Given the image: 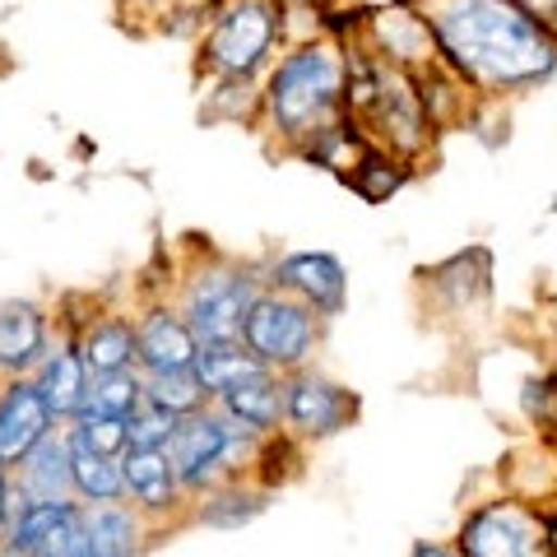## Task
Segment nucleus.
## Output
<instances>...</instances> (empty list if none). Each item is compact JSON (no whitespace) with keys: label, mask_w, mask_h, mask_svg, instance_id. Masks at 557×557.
<instances>
[{"label":"nucleus","mask_w":557,"mask_h":557,"mask_svg":"<svg viewBox=\"0 0 557 557\" xmlns=\"http://www.w3.org/2000/svg\"><path fill=\"white\" fill-rule=\"evenodd\" d=\"M432 28L437 65L469 98L502 102L557 79V28L520 0H413Z\"/></svg>","instance_id":"obj_1"},{"label":"nucleus","mask_w":557,"mask_h":557,"mask_svg":"<svg viewBox=\"0 0 557 557\" xmlns=\"http://www.w3.org/2000/svg\"><path fill=\"white\" fill-rule=\"evenodd\" d=\"M344 79H348V42L330 33H302L293 38L278 61L260 79V135L278 153L298 159L317 135L339 126L344 112Z\"/></svg>","instance_id":"obj_2"},{"label":"nucleus","mask_w":557,"mask_h":557,"mask_svg":"<svg viewBox=\"0 0 557 557\" xmlns=\"http://www.w3.org/2000/svg\"><path fill=\"white\" fill-rule=\"evenodd\" d=\"M260 288H265V265L214 247H190L168 298L177 302L200 344H237Z\"/></svg>","instance_id":"obj_3"},{"label":"nucleus","mask_w":557,"mask_h":557,"mask_svg":"<svg viewBox=\"0 0 557 557\" xmlns=\"http://www.w3.org/2000/svg\"><path fill=\"white\" fill-rule=\"evenodd\" d=\"M288 42L293 28L278 0H223L196 42V79H265Z\"/></svg>","instance_id":"obj_4"},{"label":"nucleus","mask_w":557,"mask_h":557,"mask_svg":"<svg viewBox=\"0 0 557 557\" xmlns=\"http://www.w3.org/2000/svg\"><path fill=\"white\" fill-rule=\"evenodd\" d=\"M260 442L265 437H256L251 428H242L237 418H228L219 405H209L200 413L182 418L163 450H168L172 469H177L186 497H200L205 487H214L223 479L251 474Z\"/></svg>","instance_id":"obj_5"},{"label":"nucleus","mask_w":557,"mask_h":557,"mask_svg":"<svg viewBox=\"0 0 557 557\" xmlns=\"http://www.w3.org/2000/svg\"><path fill=\"white\" fill-rule=\"evenodd\" d=\"M325 325L311 307H302L298 298H288V293L278 288H260V298L251 302L247 321H242V348L260 362L265 372H302L317 362L321 344H325Z\"/></svg>","instance_id":"obj_6"},{"label":"nucleus","mask_w":557,"mask_h":557,"mask_svg":"<svg viewBox=\"0 0 557 557\" xmlns=\"http://www.w3.org/2000/svg\"><path fill=\"white\" fill-rule=\"evenodd\" d=\"M450 544L460 557H553L544 539V511L520 497H483L474 502Z\"/></svg>","instance_id":"obj_7"},{"label":"nucleus","mask_w":557,"mask_h":557,"mask_svg":"<svg viewBox=\"0 0 557 557\" xmlns=\"http://www.w3.org/2000/svg\"><path fill=\"white\" fill-rule=\"evenodd\" d=\"M362 413V395L344 381L325 376L317 362L284 376V432L298 446H321L348 432Z\"/></svg>","instance_id":"obj_8"},{"label":"nucleus","mask_w":557,"mask_h":557,"mask_svg":"<svg viewBox=\"0 0 557 557\" xmlns=\"http://www.w3.org/2000/svg\"><path fill=\"white\" fill-rule=\"evenodd\" d=\"M265 288L298 298L321 321H335L348 307V265L335 251H284L265 260Z\"/></svg>","instance_id":"obj_9"},{"label":"nucleus","mask_w":557,"mask_h":557,"mask_svg":"<svg viewBox=\"0 0 557 557\" xmlns=\"http://www.w3.org/2000/svg\"><path fill=\"white\" fill-rule=\"evenodd\" d=\"M121 474H126V502L159 534L186 525L190 497H186V487H182L177 469H172L163 446H126V456H121Z\"/></svg>","instance_id":"obj_10"},{"label":"nucleus","mask_w":557,"mask_h":557,"mask_svg":"<svg viewBox=\"0 0 557 557\" xmlns=\"http://www.w3.org/2000/svg\"><path fill=\"white\" fill-rule=\"evenodd\" d=\"M358 47L372 51L381 65L405 70V75H423V70L437 65L432 28H428L423 14H418L413 0H405V5L368 10V20H362V33H358Z\"/></svg>","instance_id":"obj_11"},{"label":"nucleus","mask_w":557,"mask_h":557,"mask_svg":"<svg viewBox=\"0 0 557 557\" xmlns=\"http://www.w3.org/2000/svg\"><path fill=\"white\" fill-rule=\"evenodd\" d=\"M200 354L196 330L186 325L177 302L168 293H153L135 307V368L153 376V372H186Z\"/></svg>","instance_id":"obj_12"},{"label":"nucleus","mask_w":557,"mask_h":557,"mask_svg":"<svg viewBox=\"0 0 557 557\" xmlns=\"http://www.w3.org/2000/svg\"><path fill=\"white\" fill-rule=\"evenodd\" d=\"M57 321L65 330H75L79 358H84V368H89V376L135 368V307H98L94 302L84 317H75L70 302H61Z\"/></svg>","instance_id":"obj_13"},{"label":"nucleus","mask_w":557,"mask_h":557,"mask_svg":"<svg viewBox=\"0 0 557 557\" xmlns=\"http://www.w3.org/2000/svg\"><path fill=\"white\" fill-rule=\"evenodd\" d=\"M57 428H61V418L51 413L47 395L38 391V381L33 376L0 381V469H14Z\"/></svg>","instance_id":"obj_14"},{"label":"nucleus","mask_w":557,"mask_h":557,"mask_svg":"<svg viewBox=\"0 0 557 557\" xmlns=\"http://www.w3.org/2000/svg\"><path fill=\"white\" fill-rule=\"evenodd\" d=\"M51 335H57V317L38 298H0V381L33 376L42 362Z\"/></svg>","instance_id":"obj_15"},{"label":"nucleus","mask_w":557,"mask_h":557,"mask_svg":"<svg viewBox=\"0 0 557 557\" xmlns=\"http://www.w3.org/2000/svg\"><path fill=\"white\" fill-rule=\"evenodd\" d=\"M33 381H38V391L47 395V405H51V413H57L61 423L79 418L84 399H89V368H84V358H79L75 330H65L57 321V335H51L42 362L33 368Z\"/></svg>","instance_id":"obj_16"},{"label":"nucleus","mask_w":557,"mask_h":557,"mask_svg":"<svg viewBox=\"0 0 557 557\" xmlns=\"http://www.w3.org/2000/svg\"><path fill=\"white\" fill-rule=\"evenodd\" d=\"M84 557H145L159 544V530L139 516L131 502L116 507H79Z\"/></svg>","instance_id":"obj_17"},{"label":"nucleus","mask_w":557,"mask_h":557,"mask_svg":"<svg viewBox=\"0 0 557 557\" xmlns=\"http://www.w3.org/2000/svg\"><path fill=\"white\" fill-rule=\"evenodd\" d=\"M274 493L265 483H256L251 474H237V479H223L214 487H205L200 497H190V511H186V525H205V530H242L260 520L270 511Z\"/></svg>","instance_id":"obj_18"},{"label":"nucleus","mask_w":557,"mask_h":557,"mask_svg":"<svg viewBox=\"0 0 557 557\" xmlns=\"http://www.w3.org/2000/svg\"><path fill=\"white\" fill-rule=\"evenodd\" d=\"M10 474H14V493H20V502H65V497H75L65 432L57 428L47 442L33 446Z\"/></svg>","instance_id":"obj_19"},{"label":"nucleus","mask_w":557,"mask_h":557,"mask_svg":"<svg viewBox=\"0 0 557 557\" xmlns=\"http://www.w3.org/2000/svg\"><path fill=\"white\" fill-rule=\"evenodd\" d=\"M65 446H70V479H75V502L79 507H116L126 502V474H121V456H102L75 428H65Z\"/></svg>","instance_id":"obj_20"},{"label":"nucleus","mask_w":557,"mask_h":557,"mask_svg":"<svg viewBox=\"0 0 557 557\" xmlns=\"http://www.w3.org/2000/svg\"><path fill=\"white\" fill-rule=\"evenodd\" d=\"M214 405L237 418L242 428H251L256 437H274L284 432V376L278 372H256L242 386H233L228 395H219Z\"/></svg>","instance_id":"obj_21"},{"label":"nucleus","mask_w":557,"mask_h":557,"mask_svg":"<svg viewBox=\"0 0 557 557\" xmlns=\"http://www.w3.org/2000/svg\"><path fill=\"white\" fill-rule=\"evenodd\" d=\"M413 172H418V163L399 159V153L381 149V145H362L358 159L339 172V182L354 190L362 205H386L391 196H399V190L413 182Z\"/></svg>","instance_id":"obj_22"},{"label":"nucleus","mask_w":557,"mask_h":557,"mask_svg":"<svg viewBox=\"0 0 557 557\" xmlns=\"http://www.w3.org/2000/svg\"><path fill=\"white\" fill-rule=\"evenodd\" d=\"M79 516V502L65 497V502H20L10 516L5 534H0V544H5L10 557H33L51 534H57L61 525H70V520Z\"/></svg>","instance_id":"obj_23"},{"label":"nucleus","mask_w":557,"mask_h":557,"mask_svg":"<svg viewBox=\"0 0 557 557\" xmlns=\"http://www.w3.org/2000/svg\"><path fill=\"white\" fill-rule=\"evenodd\" d=\"M200 116L214 126H260V79H200Z\"/></svg>","instance_id":"obj_24"},{"label":"nucleus","mask_w":557,"mask_h":557,"mask_svg":"<svg viewBox=\"0 0 557 557\" xmlns=\"http://www.w3.org/2000/svg\"><path fill=\"white\" fill-rule=\"evenodd\" d=\"M474 260H479V251H460V256L442 260L437 270H423L418 278L437 293L446 311H465V307H474L479 298H487V278H493V265H483L479 274H469Z\"/></svg>","instance_id":"obj_25"},{"label":"nucleus","mask_w":557,"mask_h":557,"mask_svg":"<svg viewBox=\"0 0 557 557\" xmlns=\"http://www.w3.org/2000/svg\"><path fill=\"white\" fill-rule=\"evenodd\" d=\"M190 372L200 376V386L209 391V399H219V395H228L233 386H242L247 376L265 372V368H260V362L242 344H200V354H196V362H190Z\"/></svg>","instance_id":"obj_26"},{"label":"nucleus","mask_w":557,"mask_h":557,"mask_svg":"<svg viewBox=\"0 0 557 557\" xmlns=\"http://www.w3.org/2000/svg\"><path fill=\"white\" fill-rule=\"evenodd\" d=\"M145 405V372L131 368V372H102V376H89V399H84L79 418H126Z\"/></svg>","instance_id":"obj_27"},{"label":"nucleus","mask_w":557,"mask_h":557,"mask_svg":"<svg viewBox=\"0 0 557 557\" xmlns=\"http://www.w3.org/2000/svg\"><path fill=\"white\" fill-rule=\"evenodd\" d=\"M145 399L149 405H159V409H168L172 418H190V413L214 405L209 391L200 386V376L190 368L186 372H153V376H145Z\"/></svg>","instance_id":"obj_28"},{"label":"nucleus","mask_w":557,"mask_h":557,"mask_svg":"<svg viewBox=\"0 0 557 557\" xmlns=\"http://www.w3.org/2000/svg\"><path fill=\"white\" fill-rule=\"evenodd\" d=\"M209 5H200V0H172V5H163V10H153L149 14V28L145 33H153V38H172V42H190L196 47L200 42V33H205V24H209Z\"/></svg>","instance_id":"obj_29"},{"label":"nucleus","mask_w":557,"mask_h":557,"mask_svg":"<svg viewBox=\"0 0 557 557\" xmlns=\"http://www.w3.org/2000/svg\"><path fill=\"white\" fill-rule=\"evenodd\" d=\"M182 418H172L168 409L159 405H139L131 418H126V432H131V446H168L172 442V432H177Z\"/></svg>","instance_id":"obj_30"},{"label":"nucleus","mask_w":557,"mask_h":557,"mask_svg":"<svg viewBox=\"0 0 557 557\" xmlns=\"http://www.w3.org/2000/svg\"><path fill=\"white\" fill-rule=\"evenodd\" d=\"M65 428H75L84 442H89L94 450H102V456H126V446H131V432L121 418H70Z\"/></svg>","instance_id":"obj_31"},{"label":"nucleus","mask_w":557,"mask_h":557,"mask_svg":"<svg viewBox=\"0 0 557 557\" xmlns=\"http://www.w3.org/2000/svg\"><path fill=\"white\" fill-rule=\"evenodd\" d=\"M33 557H84V530H79V516L70 520V525H61L57 534L47 539V544L33 553Z\"/></svg>","instance_id":"obj_32"},{"label":"nucleus","mask_w":557,"mask_h":557,"mask_svg":"<svg viewBox=\"0 0 557 557\" xmlns=\"http://www.w3.org/2000/svg\"><path fill=\"white\" fill-rule=\"evenodd\" d=\"M14 507H20V493H14V474H10V469H0V534H5Z\"/></svg>","instance_id":"obj_33"},{"label":"nucleus","mask_w":557,"mask_h":557,"mask_svg":"<svg viewBox=\"0 0 557 557\" xmlns=\"http://www.w3.org/2000/svg\"><path fill=\"white\" fill-rule=\"evenodd\" d=\"M409 557H460V548L450 544V539H418Z\"/></svg>","instance_id":"obj_34"},{"label":"nucleus","mask_w":557,"mask_h":557,"mask_svg":"<svg viewBox=\"0 0 557 557\" xmlns=\"http://www.w3.org/2000/svg\"><path fill=\"white\" fill-rule=\"evenodd\" d=\"M288 14H325V10H335L339 0H278Z\"/></svg>","instance_id":"obj_35"},{"label":"nucleus","mask_w":557,"mask_h":557,"mask_svg":"<svg viewBox=\"0 0 557 557\" xmlns=\"http://www.w3.org/2000/svg\"><path fill=\"white\" fill-rule=\"evenodd\" d=\"M163 5H172V0H116L121 14H139V20H149V14L163 10Z\"/></svg>","instance_id":"obj_36"},{"label":"nucleus","mask_w":557,"mask_h":557,"mask_svg":"<svg viewBox=\"0 0 557 557\" xmlns=\"http://www.w3.org/2000/svg\"><path fill=\"white\" fill-rule=\"evenodd\" d=\"M200 5H209V10H214V5H223V0H200Z\"/></svg>","instance_id":"obj_37"},{"label":"nucleus","mask_w":557,"mask_h":557,"mask_svg":"<svg viewBox=\"0 0 557 557\" xmlns=\"http://www.w3.org/2000/svg\"><path fill=\"white\" fill-rule=\"evenodd\" d=\"M0 557H10V553H5V544H0Z\"/></svg>","instance_id":"obj_38"}]
</instances>
